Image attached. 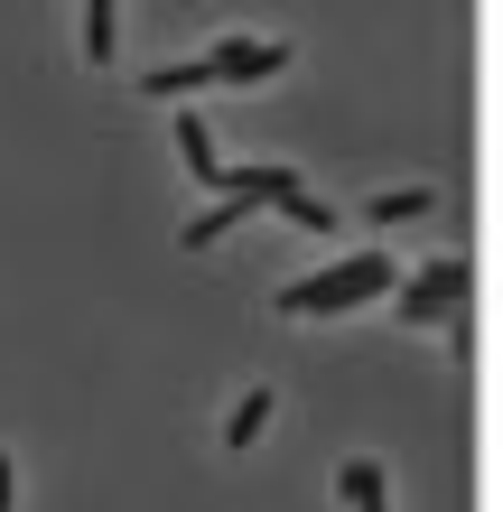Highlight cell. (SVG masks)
Here are the masks:
<instances>
[{
    "mask_svg": "<svg viewBox=\"0 0 503 512\" xmlns=\"http://www.w3.org/2000/svg\"><path fill=\"white\" fill-rule=\"evenodd\" d=\"M392 252H345L336 270H317V280H299V289H280V317H345V308H373V298H392Z\"/></svg>",
    "mask_w": 503,
    "mask_h": 512,
    "instance_id": "6da1fadb",
    "label": "cell"
},
{
    "mask_svg": "<svg viewBox=\"0 0 503 512\" xmlns=\"http://www.w3.org/2000/svg\"><path fill=\"white\" fill-rule=\"evenodd\" d=\"M336 503L345 512H392V475H382L373 457H345L336 466Z\"/></svg>",
    "mask_w": 503,
    "mask_h": 512,
    "instance_id": "277c9868",
    "label": "cell"
},
{
    "mask_svg": "<svg viewBox=\"0 0 503 512\" xmlns=\"http://www.w3.org/2000/svg\"><path fill=\"white\" fill-rule=\"evenodd\" d=\"M429 205H438V187H392V196H373V205H364V224H373V233H382V224H420Z\"/></svg>",
    "mask_w": 503,
    "mask_h": 512,
    "instance_id": "52a82bcc",
    "label": "cell"
},
{
    "mask_svg": "<svg viewBox=\"0 0 503 512\" xmlns=\"http://www.w3.org/2000/svg\"><path fill=\"white\" fill-rule=\"evenodd\" d=\"M457 298H466V261H448V252H438V261H420V270H410L401 317H410V326H438V317L457 308Z\"/></svg>",
    "mask_w": 503,
    "mask_h": 512,
    "instance_id": "3957f363",
    "label": "cell"
},
{
    "mask_svg": "<svg viewBox=\"0 0 503 512\" xmlns=\"http://www.w3.org/2000/svg\"><path fill=\"white\" fill-rule=\"evenodd\" d=\"M112 38H122V19H112V0H94V10H84V56L103 66V56H112Z\"/></svg>",
    "mask_w": 503,
    "mask_h": 512,
    "instance_id": "9c48e42d",
    "label": "cell"
},
{
    "mask_svg": "<svg viewBox=\"0 0 503 512\" xmlns=\"http://www.w3.org/2000/svg\"><path fill=\"white\" fill-rule=\"evenodd\" d=\"M243 215H252V205H243V196H224V205H205V215L187 224V252H205V243H224V233H233V224H243Z\"/></svg>",
    "mask_w": 503,
    "mask_h": 512,
    "instance_id": "ba28073f",
    "label": "cell"
},
{
    "mask_svg": "<svg viewBox=\"0 0 503 512\" xmlns=\"http://www.w3.org/2000/svg\"><path fill=\"white\" fill-rule=\"evenodd\" d=\"M280 66H289L280 38H224V47L187 56V66H159L150 75V103H177V94H196V84H261V75H280Z\"/></svg>",
    "mask_w": 503,
    "mask_h": 512,
    "instance_id": "7a4b0ae2",
    "label": "cell"
},
{
    "mask_svg": "<svg viewBox=\"0 0 503 512\" xmlns=\"http://www.w3.org/2000/svg\"><path fill=\"white\" fill-rule=\"evenodd\" d=\"M10 494H19V466H10V447H0V512H10Z\"/></svg>",
    "mask_w": 503,
    "mask_h": 512,
    "instance_id": "30bf717a",
    "label": "cell"
},
{
    "mask_svg": "<svg viewBox=\"0 0 503 512\" xmlns=\"http://www.w3.org/2000/svg\"><path fill=\"white\" fill-rule=\"evenodd\" d=\"M271 410H280V391H271V382H252V391H243V401H233V410H224V447H252L261 429H271Z\"/></svg>",
    "mask_w": 503,
    "mask_h": 512,
    "instance_id": "8992f818",
    "label": "cell"
},
{
    "mask_svg": "<svg viewBox=\"0 0 503 512\" xmlns=\"http://www.w3.org/2000/svg\"><path fill=\"white\" fill-rule=\"evenodd\" d=\"M177 159H187L196 187H224V159H215V131L196 122V112H177Z\"/></svg>",
    "mask_w": 503,
    "mask_h": 512,
    "instance_id": "5b68a950",
    "label": "cell"
}]
</instances>
